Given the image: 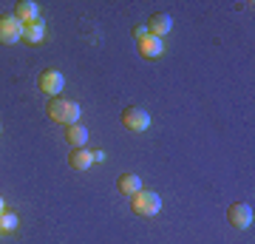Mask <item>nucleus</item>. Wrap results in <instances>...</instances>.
<instances>
[{"instance_id":"423d86ee","label":"nucleus","mask_w":255,"mask_h":244,"mask_svg":"<svg viewBox=\"0 0 255 244\" xmlns=\"http://www.w3.org/2000/svg\"><path fill=\"white\" fill-rule=\"evenodd\" d=\"M37 85H40V91H43V94H48V97H57V94L63 91V85H65V77L57 71V68H46V71L40 74Z\"/></svg>"},{"instance_id":"f03ea898","label":"nucleus","mask_w":255,"mask_h":244,"mask_svg":"<svg viewBox=\"0 0 255 244\" xmlns=\"http://www.w3.org/2000/svg\"><path fill=\"white\" fill-rule=\"evenodd\" d=\"M130 210L136 213V216H156L159 210H162V199H159V193H153V190H139L136 196H130Z\"/></svg>"},{"instance_id":"1a4fd4ad","label":"nucleus","mask_w":255,"mask_h":244,"mask_svg":"<svg viewBox=\"0 0 255 244\" xmlns=\"http://www.w3.org/2000/svg\"><path fill=\"white\" fill-rule=\"evenodd\" d=\"M14 17H17L23 26H28V23H37V20H40V9H37L34 0H20L17 6H14Z\"/></svg>"},{"instance_id":"7ed1b4c3","label":"nucleus","mask_w":255,"mask_h":244,"mask_svg":"<svg viewBox=\"0 0 255 244\" xmlns=\"http://www.w3.org/2000/svg\"><path fill=\"white\" fill-rule=\"evenodd\" d=\"M253 219H255V213H253V208H250L247 202H236V205H230L227 222L236 227V230H250V227H253Z\"/></svg>"},{"instance_id":"f257e3e1","label":"nucleus","mask_w":255,"mask_h":244,"mask_svg":"<svg viewBox=\"0 0 255 244\" xmlns=\"http://www.w3.org/2000/svg\"><path fill=\"white\" fill-rule=\"evenodd\" d=\"M80 114H82V108L74 100L54 97V100L48 102V117L54 119V122H60V125H65V128L77 125V122H80Z\"/></svg>"},{"instance_id":"0eeeda50","label":"nucleus","mask_w":255,"mask_h":244,"mask_svg":"<svg viewBox=\"0 0 255 244\" xmlns=\"http://www.w3.org/2000/svg\"><path fill=\"white\" fill-rule=\"evenodd\" d=\"M147 31L162 40L164 34H170V31H173V17H170L167 11H156L153 17L147 20Z\"/></svg>"},{"instance_id":"39448f33","label":"nucleus","mask_w":255,"mask_h":244,"mask_svg":"<svg viewBox=\"0 0 255 244\" xmlns=\"http://www.w3.org/2000/svg\"><path fill=\"white\" fill-rule=\"evenodd\" d=\"M122 125H125L128 131H136V134H142V131H147V128H150V114H147L145 108L130 105V108L122 111Z\"/></svg>"},{"instance_id":"9d476101","label":"nucleus","mask_w":255,"mask_h":244,"mask_svg":"<svg viewBox=\"0 0 255 244\" xmlns=\"http://www.w3.org/2000/svg\"><path fill=\"white\" fill-rule=\"evenodd\" d=\"M117 190L122 196H136L139 190H142V179H139L136 173H122L117 179Z\"/></svg>"},{"instance_id":"f8f14e48","label":"nucleus","mask_w":255,"mask_h":244,"mask_svg":"<svg viewBox=\"0 0 255 244\" xmlns=\"http://www.w3.org/2000/svg\"><path fill=\"white\" fill-rule=\"evenodd\" d=\"M23 43L28 45H40L46 43V26L37 20V23H28V26H23Z\"/></svg>"},{"instance_id":"4468645a","label":"nucleus","mask_w":255,"mask_h":244,"mask_svg":"<svg viewBox=\"0 0 255 244\" xmlns=\"http://www.w3.org/2000/svg\"><path fill=\"white\" fill-rule=\"evenodd\" d=\"M0 230H3V233H14V230H17V216L6 210V213L0 216Z\"/></svg>"},{"instance_id":"ddd939ff","label":"nucleus","mask_w":255,"mask_h":244,"mask_svg":"<svg viewBox=\"0 0 255 244\" xmlns=\"http://www.w3.org/2000/svg\"><path fill=\"white\" fill-rule=\"evenodd\" d=\"M68 162H71L74 171H88V168L94 165V154L88 151V148H77V151L68 154Z\"/></svg>"},{"instance_id":"a211bd4d","label":"nucleus","mask_w":255,"mask_h":244,"mask_svg":"<svg viewBox=\"0 0 255 244\" xmlns=\"http://www.w3.org/2000/svg\"><path fill=\"white\" fill-rule=\"evenodd\" d=\"M0 236H3V230H0Z\"/></svg>"},{"instance_id":"2eb2a0df","label":"nucleus","mask_w":255,"mask_h":244,"mask_svg":"<svg viewBox=\"0 0 255 244\" xmlns=\"http://www.w3.org/2000/svg\"><path fill=\"white\" fill-rule=\"evenodd\" d=\"M130 34H133V40L139 43V40H142V37H147L150 31H147V26H133V28H130Z\"/></svg>"},{"instance_id":"9b49d317","label":"nucleus","mask_w":255,"mask_h":244,"mask_svg":"<svg viewBox=\"0 0 255 244\" xmlns=\"http://www.w3.org/2000/svg\"><path fill=\"white\" fill-rule=\"evenodd\" d=\"M65 142H68V148H85V142H88V128L85 125H68V131H65Z\"/></svg>"},{"instance_id":"20e7f679","label":"nucleus","mask_w":255,"mask_h":244,"mask_svg":"<svg viewBox=\"0 0 255 244\" xmlns=\"http://www.w3.org/2000/svg\"><path fill=\"white\" fill-rule=\"evenodd\" d=\"M23 40V23L14 14H3L0 17V43L3 45H14Z\"/></svg>"},{"instance_id":"6e6552de","label":"nucleus","mask_w":255,"mask_h":244,"mask_svg":"<svg viewBox=\"0 0 255 244\" xmlns=\"http://www.w3.org/2000/svg\"><path fill=\"white\" fill-rule=\"evenodd\" d=\"M136 51L145 60H156V57H162L164 54V43L159 40V37H153V34H147V37H142L136 43Z\"/></svg>"},{"instance_id":"dca6fc26","label":"nucleus","mask_w":255,"mask_h":244,"mask_svg":"<svg viewBox=\"0 0 255 244\" xmlns=\"http://www.w3.org/2000/svg\"><path fill=\"white\" fill-rule=\"evenodd\" d=\"M94 154V162H105V151H91Z\"/></svg>"},{"instance_id":"f3484780","label":"nucleus","mask_w":255,"mask_h":244,"mask_svg":"<svg viewBox=\"0 0 255 244\" xmlns=\"http://www.w3.org/2000/svg\"><path fill=\"white\" fill-rule=\"evenodd\" d=\"M6 213V202H3V196H0V216Z\"/></svg>"}]
</instances>
